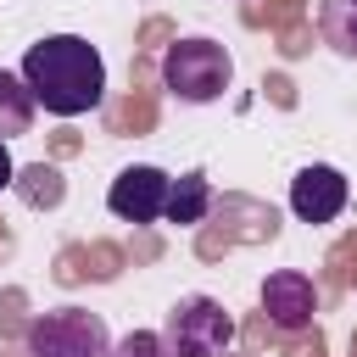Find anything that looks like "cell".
Returning <instances> with one entry per match:
<instances>
[{"label":"cell","instance_id":"cell-11","mask_svg":"<svg viewBox=\"0 0 357 357\" xmlns=\"http://www.w3.org/2000/svg\"><path fill=\"white\" fill-rule=\"evenodd\" d=\"M11 184L22 190V201H28V206H61V195H67V184H61V173H56V167H45V162H33V167H22V173H17Z\"/></svg>","mask_w":357,"mask_h":357},{"label":"cell","instance_id":"cell-4","mask_svg":"<svg viewBox=\"0 0 357 357\" xmlns=\"http://www.w3.org/2000/svg\"><path fill=\"white\" fill-rule=\"evenodd\" d=\"M28 357H112V335L100 324V312L84 307H50L28 324L22 335Z\"/></svg>","mask_w":357,"mask_h":357},{"label":"cell","instance_id":"cell-5","mask_svg":"<svg viewBox=\"0 0 357 357\" xmlns=\"http://www.w3.org/2000/svg\"><path fill=\"white\" fill-rule=\"evenodd\" d=\"M167 184H173V173H162V167H151V162L123 167V173L112 178V190H106V206H112V218H123V223H156L162 206H167Z\"/></svg>","mask_w":357,"mask_h":357},{"label":"cell","instance_id":"cell-12","mask_svg":"<svg viewBox=\"0 0 357 357\" xmlns=\"http://www.w3.org/2000/svg\"><path fill=\"white\" fill-rule=\"evenodd\" d=\"M112 357H173V351H167L162 329H128V335L112 346Z\"/></svg>","mask_w":357,"mask_h":357},{"label":"cell","instance_id":"cell-10","mask_svg":"<svg viewBox=\"0 0 357 357\" xmlns=\"http://www.w3.org/2000/svg\"><path fill=\"white\" fill-rule=\"evenodd\" d=\"M318 33L335 56L357 61V0H324L318 6Z\"/></svg>","mask_w":357,"mask_h":357},{"label":"cell","instance_id":"cell-9","mask_svg":"<svg viewBox=\"0 0 357 357\" xmlns=\"http://www.w3.org/2000/svg\"><path fill=\"white\" fill-rule=\"evenodd\" d=\"M33 95H28V84H22V73H6L0 67V139H17V134H28L33 128Z\"/></svg>","mask_w":357,"mask_h":357},{"label":"cell","instance_id":"cell-13","mask_svg":"<svg viewBox=\"0 0 357 357\" xmlns=\"http://www.w3.org/2000/svg\"><path fill=\"white\" fill-rule=\"evenodd\" d=\"M11 178H17V167H11V151H6V139H0V190H11Z\"/></svg>","mask_w":357,"mask_h":357},{"label":"cell","instance_id":"cell-1","mask_svg":"<svg viewBox=\"0 0 357 357\" xmlns=\"http://www.w3.org/2000/svg\"><path fill=\"white\" fill-rule=\"evenodd\" d=\"M22 84H28L33 106H45L50 117H84L106 100V61L84 33H50V39L28 45Z\"/></svg>","mask_w":357,"mask_h":357},{"label":"cell","instance_id":"cell-3","mask_svg":"<svg viewBox=\"0 0 357 357\" xmlns=\"http://www.w3.org/2000/svg\"><path fill=\"white\" fill-rule=\"evenodd\" d=\"M162 340L173 357H223L234 346V318L223 301L212 296H178L167 307V324H162Z\"/></svg>","mask_w":357,"mask_h":357},{"label":"cell","instance_id":"cell-7","mask_svg":"<svg viewBox=\"0 0 357 357\" xmlns=\"http://www.w3.org/2000/svg\"><path fill=\"white\" fill-rule=\"evenodd\" d=\"M262 312H268L273 329H290L296 335V329H307L318 318V284L301 268H279V273L262 279Z\"/></svg>","mask_w":357,"mask_h":357},{"label":"cell","instance_id":"cell-2","mask_svg":"<svg viewBox=\"0 0 357 357\" xmlns=\"http://www.w3.org/2000/svg\"><path fill=\"white\" fill-rule=\"evenodd\" d=\"M229 84H234V56L218 39L190 33V39H173L162 50V89L178 106H212L229 95Z\"/></svg>","mask_w":357,"mask_h":357},{"label":"cell","instance_id":"cell-8","mask_svg":"<svg viewBox=\"0 0 357 357\" xmlns=\"http://www.w3.org/2000/svg\"><path fill=\"white\" fill-rule=\"evenodd\" d=\"M206 206H212V184H206V173H178V178L167 184V206H162V218L178 223V229H195V223L206 218Z\"/></svg>","mask_w":357,"mask_h":357},{"label":"cell","instance_id":"cell-6","mask_svg":"<svg viewBox=\"0 0 357 357\" xmlns=\"http://www.w3.org/2000/svg\"><path fill=\"white\" fill-rule=\"evenodd\" d=\"M346 195H351L346 173L329 167V162H312V167H301V173L290 178V212H296L301 223H335V218L346 212Z\"/></svg>","mask_w":357,"mask_h":357}]
</instances>
